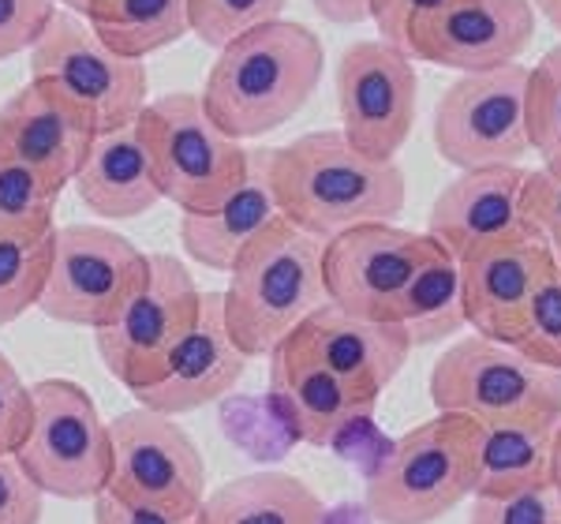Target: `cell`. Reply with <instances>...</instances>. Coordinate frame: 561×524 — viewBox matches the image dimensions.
<instances>
[{
    "label": "cell",
    "mask_w": 561,
    "mask_h": 524,
    "mask_svg": "<svg viewBox=\"0 0 561 524\" xmlns=\"http://www.w3.org/2000/svg\"><path fill=\"white\" fill-rule=\"evenodd\" d=\"M296 333L367 405H378L382 390H389V383L412 356V338L401 322L359 319L333 304H322L314 315H307Z\"/></svg>",
    "instance_id": "21"
},
{
    "label": "cell",
    "mask_w": 561,
    "mask_h": 524,
    "mask_svg": "<svg viewBox=\"0 0 561 524\" xmlns=\"http://www.w3.org/2000/svg\"><path fill=\"white\" fill-rule=\"evenodd\" d=\"M415 98H420V76L404 49L382 38H367L341 53V132L364 158L397 161L415 124Z\"/></svg>",
    "instance_id": "13"
},
{
    "label": "cell",
    "mask_w": 561,
    "mask_h": 524,
    "mask_svg": "<svg viewBox=\"0 0 561 524\" xmlns=\"http://www.w3.org/2000/svg\"><path fill=\"white\" fill-rule=\"evenodd\" d=\"M195 524H325V505L300 476L251 472L206 494Z\"/></svg>",
    "instance_id": "24"
},
{
    "label": "cell",
    "mask_w": 561,
    "mask_h": 524,
    "mask_svg": "<svg viewBox=\"0 0 561 524\" xmlns=\"http://www.w3.org/2000/svg\"><path fill=\"white\" fill-rule=\"evenodd\" d=\"M531 8L561 34V0H531Z\"/></svg>",
    "instance_id": "42"
},
{
    "label": "cell",
    "mask_w": 561,
    "mask_h": 524,
    "mask_svg": "<svg viewBox=\"0 0 561 524\" xmlns=\"http://www.w3.org/2000/svg\"><path fill=\"white\" fill-rule=\"evenodd\" d=\"M483 428L472 415L438 412L389 446L367 480V513L378 524H434L479 483Z\"/></svg>",
    "instance_id": "4"
},
{
    "label": "cell",
    "mask_w": 561,
    "mask_h": 524,
    "mask_svg": "<svg viewBox=\"0 0 561 524\" xmlns=\"http://www.w3.org/2000/svg\"><path fill=\"white\" fill-rule=\"evenodd\" d=\"M90 26L121 57L147 60L192 34V0H116L113 15Z\"/></svg>",
    "instance_id": "27"
},
{
    "label": "cell",
    "mask_w": 561,
    "mask_h": 524,
    "mask_svg": "<svg viewBox=\"0 0 561 524\" xmlns=\"http://www.w3.org/2000/svg\"><path fill=\"white\" fill-rule=\"evenodd\" d=\"M524 214L561 259V173H550L542 166L531 169L524 184Z\"/></svg>",
    "instance_id": "37"
},
{
    "label": "cell",
    "mask_w": 561,
    "mask_h": 524,
    "mask_svg": "<svg viewBox=\"0 0 561 524\" xmlns=\"http://www.w3.org/2000/svg\"><path fill=\"white\" fill-rule=\"evenodd\" d=\"M94 139L98 124L90 110L42 79H31L0 105V150L38 169L60 192L83 169Z\"/></svg>",
    "instance_id": "17"
},
{
    "label": "cell",
    "mask_w": 561,
    "mask_h": 524,
    "mask_svg": "<svg viewBox=\"0 0 561 524\" xmlns=\"http://www.w3.org/2000/svg\"><path fill=\"white\" fill-rule=\"evenodd\" d=\"M248 352L232 341L225 327L221 293H203V311L195 327L180 341L165 375L158 383L135 390V401L165 415H187L195 409L221 401L225 394L237 390V383L248 372Z\"/></svg>",
    "instance_id": "18"
},
{
    "label": "cell",
    "mask_w": 561,
    "mask_h": 524,
    "mask_svg": "<svg viewBox=\"0 0 561 524\" xmlns=\"http://www.w3.org/2000/svg\"><path fill=\"white\" fill-rule=\"evenodd\" d=\"M513 349H520L524 356L542 367L561 372V259L547 270V277L531 296V307L524 315V327Z\"/></svg>",
    "instance_id": "32"
},
{
    "label": "cell",
    "mask_w": 561,
    "mask_h": 524,
    "mask_svg": "<svg viewBox=\"0 0 561 524\" xmlns=\"http://www.w3.org/2000/svg\"><path fill=\"white\" fill-rule=\"evenodd\" d=\"M528 135L539 166L561 173V42L528 71Z\"/></svg>",
    "instance_id": "30"
},
{
    "label": "cell",
    "mask_w": 561,
    "mask_h": 524,
    "mask_svg": "<svg viewBox=\"0 0 561 524\" xmlns=\"http://www.w3.org/2000/svg\"><path fill=\"white\" fill-rule=\"evenodd\" d=\"M57 15V0H0V60L34 49Z\"/></svg>",
    "instance_id": "34"
},
{
    "label": "cell",
    "mask_w": 561,
    "mask_h": 524,
    "mask_svg": "<svg viewBox=\"0 0 561 524\" xmlns=\"http://www.w3.org/2000/svg\"><path fill=\"white\" fill-rule=\"evenodd\" d=\"M57 198L38 169L0 150V237L15 240H42L57 232Z\"/></svg>",
    "instance_id": "28"
},
{
    "label": "cell",
    "mask_w": 561,
    "mask_h": 524,
    "mask_svg": "<svg viewBox=\"0 0 561 524\" xmlns=\"http://www.w3.org/2000/svg\"><path fill=\"white\" fill-rule=\"evenodd\" d=\"M71 184L79 187L87 210L108 221L142 218L165 198L158 187V176H153L150 150L135 124L98 135Z\"/></svg>",
    "instance_id": "23"
},
{
    "label": "cell",
    "mask_w": 561,
    "mask_h": 524,
    "mask_svg": "<svg viewBox=\"0 0 561 524\" xmlns=\"http://www.w3.org/2000/svg\"><path fill=\"white\" fill-rule=\"evenodd\" d=\"M45 491L31 476L15 454H0V524H42Z\"/></svg>",
    "instance_id": "36"
},
{
    "label": "cell",
    "mask_w": 561,
    "mask_h": 524,
    "mask_svg": "<svg viewBox=\"0 0 561 524\" xmlns=\"http://www.w3.org/2000/svg\"><path fill=\"white\" fill-rule=\"evenodd\" d=\"M31 390L34 423L15 460L53 499L94 502L113 476V435L94 397L71 378H42Z\"/></svg>",
    "instance_id": "7"
},
{
    "label": "cell",
    "mask_w": 561,
    "mask_h": 524,
    "mask_svg": "<svg viewBox=\"0 0 561 524\" xmlns=\"http://www.w3.org/2000/svg\"><path fill=\"white\" fill-rule=\"evenodd\" d=\"M270 187L280 218L330 240L352 225L397 221L409 203L397 161L364 158L345 132H311L270 150Z\"/></svg>",
    "instance_id": "1"
},
{
    "label": "cell",
    "mask_w": 561,
    "mask_h": 524,
    "mask_svg": "<svg viewBox=\"0 0 561 524\" xmlns=\"http://www.w3.org/2000/svg\"><path fill=\"white\" fill-rule=\"evenodd\" d=\"M34 423V390L0 352V454H15Z\"/></svg>",
    "instance_id": "35"
},
{
    "label": "cell",
    "mask_w": 561,
    "mask_h": 524,
    "mask_svg": "<svg viewBox=\"0 0 561 524\" xmlns=\"http://www.w3.org/2000/svg\"><path fill=\"white\" fill-rule=\"evenodd\" d=\"M150 150L161 195L184 214H203L225 203L251 169V150L225 135L192 90L147 102L135 121Z\"/></svg>",
    "instance_id": "6"
},
{
    "label": "cell",
    "mask_w": 561,
    "mask_h": 524,
    "mask_svg": "<svg viewBox=\"0 0 561 524\" xmlns=\"http://www.w3.org/2000/svg\"><path fill=\"white\" fill-rule=\"evenodd\" d=\"M31 79L76 98L94 116L98 135L128 128L147 110V65L108 49L90 20L65 8L31 49Z\"/></svg>",
    "instance_id": "11"
},
{
    "label": "cell",
    "mask_w": 561,
    "mask_h": 524,
    "mask_svg": "<svg viewBox=\"0 0 561 524\" xmlns=\"http://www.w3.org/2000/svg\"><path fill=\"white\" fill-rule=\"evenodd\" d=\"M554 262L558 255L547 240L494 243V248L460 259L468 330L513 345L531 307V296Z\"/></svg>",
    "instance_id": "20"
},
{
    "label": "cell",
    "mask_w": 561,
    "mask_h": 524,
    "mask_svg": "<svg viewBox=\"0 0 561 524\" xmlns=\"http://www.w3.org/2000/svg\"><path fill=\"white\" fill-rule=\"evenodd\" d=\"M314 12L333 26H359L370 20V4L375 0H311Z\"/></svg>",
    "instance_id": "40"
},
{
    "label": "cell",
    "mask_w": 561,
    "mask_h": 524,
    "mask_svg": "<svg viewBox=\"0 0 561 524\" xmlns=\"http://www.w3.org/2000/svg\"><path fill=\"white\" fill-rule=\"evenodd\" d=\"M57 8L83 15V20H90V23H102V20H108V15H113L116 0H57Z\"/></svg>",
    "instance_id": "41"
},
{
    "label": "cell",
    "mask_w": 561,
    "mask_h": 524,
    "mask_svg": "<svg viewBox=\"0 0 561 524\" xmlns=\"http://www.w3.org/2000/svg\"><path fill=\"white\" fill-rule=\"evenodd\" d=\"M427 232L401 229L397 221H367L337 232L322 248L325 300L359 319L393 322L397 300L427 255Z\"/></svg>",
    "instance_id": "14"
},
{
    "label": "cell",
    "mask_w": 561,
    "mask_h": 524,
    "mask_svg": "<svg viewBox=\"0 0 561 524\" xmlns=\"http://www.w3.org/2000/svg\"><path fill=\"white\" fill-rule=\"evenodd\" d=\"M53 237H0V330L12 327L31 307L42 304L45 282H49L53 270Z\"/></svg>",
    "instance_id": "29"
},
{
    "label": "cell",
    "mask_w": 561,
    "mask_h": 524,
    "mask_svg": "<svg viewBox=\"0 0 561 524\" xmlns=\"http://www.w3.org/2000/svg\"><path fill=\"white\" fill-rule=\"evenodd\" d=\"M280 218L274 187H270V150H251V169L243 184L225 203L203 214L180 218V243L187 259L214 274H229L240 251Z\"/></svg>",
    "instance_id": "22"
},
{
    "label": "cell",
    "mask_w": 561,
    "mask_h": 524,
    "mask_svg": "<svg viewBox=\"0 0 561 524\" xmlns=\"http://www.w3.org/2000/svg\"><path fill=\"white\" fill-rule=\"evenodd\" d=\"M442 0H375L370 4V20L378 26V38L404 49L409 42V31L415 20H423L427 12H434Z\"/></svg>",
    "instance_id": "38"
},
{
    "label": "cell",
    "mask_w": 561,
    "mask_h": 524,
    "mask_svg": "<svg viewBox=\"0 0 561 524\" xmlns=\"http://www.w3.org/2000/svg\"><path fill=\"white\" fill-rule=\"evenodd\" d=\"M270 386L293 435L311 446L337 442L375 409L337 372H330L296 330L270 352Z\"/></svg>",
    "instance_id": "19"
},
{
    "label": "cell",
    "mask_w": 561,
    "mask_h": 524,
    "mask_svg": "<svg viewBox=\"0 0 561 524\" xmlns=\"http://www.w3.org/2000/svg\"><path fill=\"white\" fill-rule=\"evenodd\" d=\"M554 428H483L479 446V483L476 494L502 499V494L550 487L554 476Z\"/></svg>",
    "instance_id": "26"
},
{
    "label": "cell",
    "mask_w": 561,
    "mask_h": 524,
    "mask_svg": "<svg viewBox=\"0 0 561 524\" xmlns=\"http://www.w3.org/2000/svg\"><path fill=\"white\" fill-rule=\"evenodd\" d=\"M528 65L460 71L434 105V147L454 169L520 166L531 153Z\"/></svg>",
    "instance_id": "8"
},
{
    "label": "cell",
    "mask_w": 561,
    "mask_h": 524,
    "mask_svg": "<svg viewBox=\"0 0 561 524\" xmlns=\"http://www.w3.org/2000/svg\"><path fill=\"white\" fill-rule=\"evenodd\" d=\"M322 248L325 240L277 218L232 262L229 288L221 293L225 327L251 360L270 356L307 315L330 304Z\"/></svg>",
    "instance_id": "3"
},
{
    "label": "cell",
    "mask_w": 561,
    "mask_h": 524,
    "mask_svg": "<svg viewBox=\"0 0 561 524\" xmlns=\"http://www.w3.org/2000/svg\"><path fill=\"white\" fill-rule=\"evenodd\" d=\"M431 401L438 412L472 415L479 428H554L561 420V372L513 345L468 333L434 360Z\"/></svg>",
    "instance_id": "5"
},
{
    "label": "cell",
    "mask_w": 561,
    "mask_h": 524,
    "mask_svg": "<svg viewBox=\"0 0 561 524\" xmlns=\"http://www.w3.org/2000/svg\"><path fill=\"white\" fill-rule=\"evenodd\" d=\"M288 0H192V34L210 49H225L240 34L280 20Z\"/></svg>",
    "instance_id": "31"
},
{
    "label": "cell",
    "mask_w": 561,
    "mask_h": 524,
    "mask_svg": "<svg viewBox=\"0 0 561 524\" xmlns=\"http://www.w3.org/2000/svg\"><path fill=\"white\" fill-rule=\"evenodd\" d=\"M325 49L304 23L274 20L240 34L225 49L198 90L210 121L232 139H262L285 128L322 83Z\"/></svg>",
    "instance_id": "2"
},
{
    "label": "cell",
    "mask_w": 561,
    "mask_h": 524,
    "mask_svg": "<svg viewBox=\"0 0 561 524\" xmlns=\"http://www.w3.org/2000/svg\"><path fill=\"white\" fill-rule=\"evenodd\" d=\"M531 0H442L412 23L404 53L454 71H486L524 57L536 38Z\"/></svg>",
    "instance_id": "15"
},
{
    "label": "cell",
    "mask_w": 561,
    "mask_h": 524,
    "mask_svg": "<svg viewBox=\"0 0 561 524\" xmlns=\"http://www.w3.org/2000/svg\"><path fill=\"white\" fill-rule=\"evenodd\" d=\"M393 322L409 330L412 349L442 345V341H454L460 330H468L460 259L434 237L427 243V255L415 266L412 282L404 285L401 300H397Z\"/></svg>",
    "instance_id": "25"
},
{
    "label": "cell",
    "mask_w": 561,
    "mask_h": 524,
    "mask_svg": "<svg viewBox=\"0 0 561 524\" xmlns=\"http://www.w3.org/2000/svg\"><path fill=\"white\" fill-rule=\"evenodd\" d=\"M203 311V288L176 255L153 251L150 274L108 327L94 330L98 356L124 390H142L165 375L169 360Z\"/></svg>",
    "instance_id": "9"
},
{
    "label": "cell",
    "mask_w": 561,
    "mask_h": 524,
    "mask_svg": "<svg viewBox=\"0 0 561 524\" xmlns=\"http://www.w3.org/2000/svg\"><path fill=\"white\" fill-rule=\"evenodd\" d=\"M94 524H195V517H173L165 510L124 502L113 491H102L94 499Z\"/></svg>",
    "instance_id": "39"
},
{
    "label": "cell",
    "mask_w": 561,
    "mask_h": 524,
    "mask_svg": "<svg viewBox=\"0 0 561 524\" xmlns=\"http://www.w3.org/2000/svg\"><path fill=\"white\" fill-rule=\"evenodd\" d=\"M150 274V255L105 225H65L53 237V270L42 311L53 322L102 330L128 307Z\"/></svg>",
    "instance_id": "10"
},
{
    "label": "cell",
    "mask_w": 561,
    "mask_h": 524,
    "mask_svg": "<svg viewBox=\"0 0 561 524\" xmlns=\"http://www.w3.org/2000/svg\"><path fill=\"white\" fill-rule=\"evenodd\" d=\"M108 435H113V476L105 491L124 502L165 510L173 517H195L210 494L206 460L176 415L139 405L108 420Z\"/></svg>",
    "instance_id": "12"
},
{
    "label": "cell",
    "mask_w": 561,
    "mask_h": 524,
    "mask_svg": "<svg viewBox=\"0 0 561 524\" xmlns=\"http://www.w3.org/2000/svg\"><path fill=\"white\" fill-rule=\"evenodd\" d=\"M550 483H554V491L561 499V420H558V431H554V476H550Z\"/></svg>",
    "instance_id": "43"
},
{
    "label": "cell",
    "mask_w": 561,
    "mask_h": 524,
    "mask_svg": "<svg viewBox=\"0 0 561 524\" xmlns=\"http://www.w3.org/2000/svg\"><path fill=\"white\" fill-rule=\"evenodd\" d=\"M468 524H561V499L554 483L520 494H502V499L472 494Z\"/></svg>",
    "instance_id": "33"
},
{
    "label": "cell",
    "mask_w": 561,
    "mask_h": 524,
    "mask_svg": "<svg viewBox=\"0 0 561 524\" xmlns=\"http://www.w3.org/2000/svg\"><path fill=\"white\" fill-rule=\"evenodd\" d=\"M531 169L524 166H483L460 169L434 198L427 232L457 259H468L494 243L542 240L524 214V184Z\"/></svg>",
    "instance_id": "16"
}]
</instances>
